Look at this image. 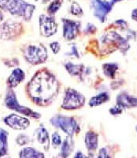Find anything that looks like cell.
<instances>
[{
  "instance_id": "obj_31",
  "label": "cell",
  "mask_w": 137,
  "mask_h": 158,
  "mask_svg": "<svg viewBox=\"0 0 137 158\" xmlns=\"http://www.w3.org/2000/svg\"><path fill=\"white\" fill-rule=\"evenodd\" d=\"M48 1H50V0H43V2H48Z\"/></svg>"
},
{
  "instance_id": "obj_13",
  "label": "cell",
  "mask_w": 137,
  "mask_h": 158,
  "mask_svg": "<svg viewBox=\"0 0 137 158\" xmlns=\"http://www.w3.org/2000/svg\"><path fill=\"white\" fill-rule=\"evenodd\" d=\"M24 78H25V73L23 70L19 68L15 69L11 73L10 76L8 79V83L11 87H15L22 82Z\"/></svg>"
},
{
  "instance_id": "obj_10",
  "label": "cell",
  "mask_w": 137,
  "mask_h": 158,
  "mask_svg": "<svg viewBox=\"0 0 137 158\" xmlns=\"http://www.w3.org/2000/svg\"><path fill=\"white\" fill-rule=\"evenodd\" d=\"M6 124L10 127L11 128H14L15 130H24L29 127L30 122L29 119L26 118L19 116L16 114H11L9 116L6 117L5 119Z\"/></svg>"
},
{
  "instance_id": "obj_1",
  "label": "cell",
  "mask_w": 137,
  "mask_h": 158,
  "mask_svg": "<svg viewBox=\"0 0 137 158\" xmlns=\"http://www.w3.org/2000/svg\"><path fill=\"white\" fill-rule=\"evenodd\" d=\"M58 92V82L50 72L43 70L36 73L28 85V93L33 102L46 106L53 101Z\"/></svg>"
},
{
  "instance_id": "obj_20",
  "label": "cell",
  "mask_w": 137,
  "mask_h": 158,
  "mask_svg": "<svg viewBox=\"0 0 137 158\" xmlns=\"http://www.w3.org/2000/svg\"><path fill=\"white\" fill-rule=\"evenodd\" d=\"M104 74L110 77H114L115 72L118 70V67L116 63H107L103 65Z\"/></svg>"
},
{
  "instance_id": "obj_26",
  "label": "cell",
  "mask_w": 137,
  "mask_h": 158,
  "mask_svg": "<svg viewBox=\"0 0 137 158\" xmlns=\"http://www.w3.org/2000/svg\"><path fill=\"white\" fill-rule=\"evenodd\" d=\"M110 111H111V113L112 115H118V114H121L122 112V108L118 104L116 107L111 108Z\"/></svg>"
},
{
  "instance_id": "obj_11",
  "label": "cell",
  "mask_w": 137,
  "mask_h": 158,
  "mask_svg": "<svg viewBox=\"0 0 137 158\" xmlns=\"http://www.w3.org/2000/svg\"><path fill=\"white\" fill-rule=\"evenodd\" d=\"M64 26H63V36L67 40H73L77 36L79 28H80V22L71 20L63 19Z\"/></svg>"
},
{
  "instance_id": "obj_16",
  "label": "cell",
  "mask_w": 137,
  "mask_h": 158,
  "mask_svg": "<svg viewBox=\"0 0 137 158\" xmlns=\"http://www.w3.org/2000/svg\"><path fill=\"white\" fill-rule=\"evenodd\" d=\"M110 99V96L108 95L107 93H102V94H99L96 97H94L90 100L89 102V105L91 107L94 106H99L100 104H103V103L107 102Z\"/></svg>"
},
{
  "instance_id": "obj_4",
  "label": "cell",
  "mask_w": 137,
  "mask_h": 158,
  "mask_svg": "<svg viewBox=\"0 0 137 158\" xmlns=\"http://www.w3.org/2000/svg\"><path fill=\"white\" fill-rule=\"evenodd\" d=\"M85 98L79 92L73 89H69L66 93V97L62 104V108L64 109H77L84 105Z\"/></svg>"
},
{
  "instance_id": "obj_14",
  "label": "cell",
  "mask_w": 137,
  "mask_h": 158,
  "mask_svg": "<svg viewBox=\"0 0 137 158\" xmlns=\"http://www.w3.org/2000/svg\"><path fill=\"white\" fill-rule=\"evenodd\" d=\"M85 144L89 151H93L98 147V135L94 132H87L85 135Z\"/></svg>"
},
{
  "instance_id": "obj_28",
  "label": "cell",
  "mask_w": 137,
  "mask_h": 158,
  "mask_svg": "<svg viewBox=\"0 0 137 158\" xmlns=\"http://www.w3.org/2000/svg\"><path fill=\"white\" fill-rule=\"evenodd\" d=\"M109 155L107 153V151L106 148H103V149L100 150L99 154V157H108Z\"/></svg>"
},
{
  "instance_id": "obj_30",
  "label": "cell",
  "mask_w": 137,
  "mask_h": 158,
  "mask_svg": "<svg viewBox=\"0 0 137 158\" xmlns=\"http://www.w3.org/2000/svg\"><path fill=\"white\" fill-rule=\"evenodd\" d=\"M2 20V15L0 13V22H1Z\"/></svg>"
},
{
  "instance_id": "obj_2",
  "label": "cell",
  "mask_w": 137,
  "mask_h": 158,
  "mask_svg": "<svg viewBox=\"0 0 137 158\" xmlns=\"http://www.w3.org/2000/svg\"><path fill=\"white\" fill-rule=\"evenodd\" d=\"M0 7L14 15L23 17L25 20L31 18L35 6L27 3L24 0H0Z\"/></svg>"
},
{
  "instance_id": "obj_18",
  "label": "cell",
  "mask_w": 137,
  "mask_h": 158,
  "mask_svg": "<svg viewBox=\"0 0 137 158\" xmlns=\"http://www.w3.org/2000/svg\"><path fill=\"white\" fill-rule=\"evenodd\" d=\"M66 68L67 71L70 73L71 75L74 76H80L84 73V67L83 65H75L69 63L66 65Z\"/></svg>"
},
{
  "instance_id": "obj_8",
  "label": "cell",
  "mask_w": 137,
  "mask_h": 158,
  "mask_svg": "<svg viewBox=\"0 0 137 158\" xmlns=\"http://www.w3.org/2000/svg\"><path fill=\"white\" fill-rule=\"evenodd\" d=\"M22 25L13 21H7L0 26V37L2 39H12L21 33Z\"/></svg>"
},
{
  "instance_id": "obj_23",
  "label": "cell",
  "mask_w": 137,
  "mask_h": 158,
  "mask_svg": "<svg viewBox=\"0 0 137 158\" xmlns=\"http://www.w3.org/2000/svg\"><path fill=\"white\" fill-rule=\"evenodd\" d=\"M71 12L73 15H77V16H80V15H83V10L77 2H73V4H72Z\"/></svg>"
},
{
  "instance_id": "obj_7",
  "label": "cell",
  "mask_w": 137,
  "mask_h": 158,
  "mask_svg": "<svg viewBox=\"0 0 137 158\" xmlns=\"http://www.w3.org/2000/svg\"><path fill=\"white\" fill-rule=\"evenodd\" d=\"M118 1L121 0H113L111 2L102 1V0H92L91 6L94 11V15L97 17L102 22H104L107 19L108 13L112 9L113 5Z\"/></svg>"
},
{
  "instance_id": "obj_21",
  "label": "cell",
  "mask_w": 137,
  "mask_h": 158,
  "mask_svg": "<svg viewBox=\"0 0 137 158\" xmlns=\"http://www.w3.org/2000/svg\"><path fill=\"white\" fill-rule=\"evenodd\" d=\"M62 3V0H54V2H52V3L50 4V6L48 7V13L50 15H55V13L60 9Z\"/></svg>"
},
{
  "instance_id": "obj_27",
  "label": "cell",
  "mask_w": 137,
  "mask_h": 158,
  "mask_svg": "<svg viewBox=\"0 0 137 158\" xmlns=\"http://www.w3.org/2000/svg\"><path fill=\"white\" fill-rule=\"evenodd\" d=\"M50 46V48L52 49V51H53V52L54 53V54H57L58 52L60 51V45H59L58 43H56V42H54V43H51Z\"/></svg>"
},
{
  "instance_id": "obj_25",
  "label": "cell",
  "mask_w": 137,
  "mask_h": 158,
  "mask_svg": "<svg viewBox=\"0 0 137 158\" xmlns=\"http://www.w3.org/2000/svg\"><path fill=\"white\" fill-rule=\"evenodd\" d=\"M52 143L54 145V146H60L61 143H62V140H61V137L57 132L54 133L52 135Z\"/></svg>"
},
{
  "instance_id": "obj_24",
  "label": "cell",
  "mask_w": 137,
  "mask_h": 158,
  "mask_svg": "<svg viewBox=\"0 0 137 158\" xmlns=\"http://www.w3.org/2000/svg\"><path fill=\"white\" fill-rule=\"evenodd\" d=\"M29 141L30 140H29V137L24 135H19L18 138H17V142H18V145H21V146H23V145L29 143Z\"/></svg>"
},
{
  "instance_id": "obj_19",
  "label": "cell",
  "mask_w": 137,
  "mask_h": 158,
  "mask_svg": "<svg viewBox=\"0 0 137 158\" xmlns=\"http://www.w3.org/2000/svg\"><path fill=\"white\" fill-rule=\"evenodd\" d=\"M21 157H43L44 155L31 147L25 148L20 153Z\"/></svg>"
},
{
  "instance_id": "obj_17",
  "label": "cell",
  "mask_w": 137,
  "mask_h": 158,
  "mask_svg": "<svg viewBox=\"0 0 137 158\" xmlns=\"http://www.w3.org/2000/svg\"><path fill=\"white\" fill-rule=\"evenodd\" d=\"M73 147H74V146H73V140L71 139V136L68 137L63 142L62 149H61L62 156H65V157L69 156L72 153V151L73 150Z\"/></svg>"
},
{
  "instance_id": "obj_12",
  "label": "cell",
  "mask_w": 137,
  "mask_h": 158,
  "mask_svg": "<svg viewBox=\"0 0 137 158\" xmlns=\"http://www.w3.org/2000/svg\"><path fill=\"white\" fill-rule=\"evenodd\" d=\"M118 104L122 108H132L136 106V99L126 94H121L117 98Z\"/></svg>"
},
{
  "instance_id": "obj_9",
  "label": "cell",
  "mask_w": 137,
  "mask_h": 158,
  "mask_svg": "<svg viewBox=\"0 0 137 158\" xmlns=\"http://www.w3.org/2000/svg\"><path fill=\"white\" fill-rule=\"evenodd\" d=\"M39 28L41 34L46 37H49L55 33L58 26L53 18L41 15L39 18Z\"/></svg>"
},
{
  "instance_id": "obj_29",
  "label": "cell",
  "mask_w": 137,
  "mask_h": 158,
  "mask_svg": "<svg viewBox=\"0 0 137 158\" xmlns=\"http://www.w3.org/2000/svg\"><path fill=\"white\" fill-rule=\"evenodd\" d=\"M76 156H84V155H82L81 154V153H79V154H77V155H76Z\"/></svg>"
},
{
  "instance_id": "obj_22",
  "label": "cell",
  "mask_w": 137,
  "mask_h": 158,
  "mask_svg": "<svg viewBox=\"0 0 137 158\" xmlns=\"http://www.w3.org/2000/svg\"><path fill=\"white\" fill-rule=\"evenodd\" d=\"M7 137L8 133L5 130L0 129V146L8 149V144H7Z\"/></svg>"
},
{
  "instance_id": "obj_3",
  "label": "cell",
  "mask_w": 137,
  "mask_h": 158,
  "mask_svg": "<svg viewBox=\"0 0 137 158\" xmlns=\"http://www.w3.org/2000/svg\"><path fill=\"white\" fill-rule=\"evenodd\" d=\"M25 58L31 64H39L44 63L47 58L46 48L41 44H29L24 52Z\"/></svg>"
},
{
  "instance_id": "obj_5",
  "label": "cell",
  "mask_w": 137,
  "mask_h": 158,
  "mask_svg": "<svg viewBox=\"0 0 137 158\" xmlns=\"http://www.w3.org/2000/svg\"><path fill=\"white\" fill-rule=\"evenodd\" d=\"M50 123L53 125L62 130L69 136H73V134L77 131V122L71 117H66L62 115H56L50 119Z\"/></svg>"
},
{
  "instance_id": "obj_6",
  "label": "cell",
  "mask_w": 137,
  "mask_h": 158,
  "mask_svg": "<svg viewBox=\"0 0 137 158\" xmlns=\"http://www.w3.org/2000/svg\"><path fill=\"white\" fill-rule=\"evenodd\" d=\"M5 104L6 105L8 108L12 110H14V111H18L20 113H22L25 115H28V116L32 117V118H39L40 117V115L35 111H32L30 108H26V107L21 106L19 104H18V101H17L16 96H15L14 93L12 91V90H9L7 93V95L6 97L5 100Z\"/></svg>"
},
{
  "instance_id": "obj_15",
  "label": "cell",
  "mask_w": 137,
  "mask_h": 158,
  "mask_svg": "<svg viewBox=\"0 0 137 158\" xmlns=\"http://www.w3.org/2000/svg\"><path fill=\"white\" fill-rule=\"evenodd\" d=\"M36 135H37L38 142L40 144H42L44 146L45 149H49L50 146V139H49L48 133L45 128L40 127L36 131Z\"/></svg>"
}]
</instances>
